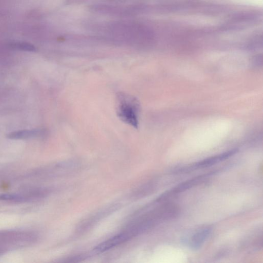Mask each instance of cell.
<instances>
[{
  "label": "cell",
  "instance_id": "obj_8",
  "mask_svg": "<svg viewBox=\"0 0 263 263\" xmlns=\"http://www.w3.org/2000/svg\"><path fill=\"white\" fill-rule=\"evenodd\" d=\"M0 199L5 200L22 201L24 199V198L17 195H6L0 196Z\"/></svg>",
  "mask_w": 263,
  "mask_h": 263
},
{
  "label": "cell",
  "instance_id": "obj_2",
  "mask_svg": "<svg viewBox=\"0 0 263 263\" xmlns=\"http://www.w3.org/2000/svg\"><path fill=\"white\" fill-rule=\"evenodd\" d=\"M238 150L234 149L226 152V153L219 155L206 158L198 162V163L195 164L194 165H192L188 168L181 169V172L185 173V172L189 171L190 170L203 169L211 167L234 156L238 153Z\"/></svg>",
  "mask_w": 263,
  "mask_h": 263
},
{
  "label": "cell",
  "instance_id": "obj_3",
  "mask_svg": "<svg viewBox=\"0 0 263 263\" xmlns=\"http://www.w3.org/2000/svg\"><path fill=\"white\" fill-rule=\"evenodd\" d=\"M208 177V175L198 176L193 179L183 182L181 184L178 185L175 188L170 191L166 192L163 195H161L157 200V203H161L167 200L169 197L181 193L186 191L192 187H194L204 181L205 179Z\"/></svg>",
  "mask_w": 263,
  "mask_h": 263
},
{
  "label": "cell",
  "instance_id": "obj_6",
  "mask_svg": "<svg viewBox=\"0 0 263 263\" xmlns=\"http://www.w3.org/2000/svg\"><path fill=\"white\" fill-rule=\"evenodd\" d=\"M41 134V131L38 130H24L13 132L9 133L7 137L11 139H24L35 137Z\"/></svg>",
  "mask_w": 263,
  "mask_h": 263
},
{
  "label": "cell",
  "instance_id": "obj_1",
  "mask_svg": "<svg viewBox=\"0 0 263 263\" xmlns=\"http://www.w3.org/2000/svg\"><path fill=\"white\" fill-rule=\"evenodd\" d=\"M117 116L124 123L137 128L139 104L138 100L132 96L124 93H119L117 96Z\"/></svg>",
  "mask_w": 263,
  "mask_h": 263
},
{
  "label": "cell",
  "instance_id": "obj_5",
  "mask_svg": "<svg viewBox=\"0 0 263 263\" xmlns=\"http://www.w3.org/2000/svg\"><path fill=\"white\" fill-rule=\"evenodd\" d=\"M132 236L127 230L110 238L95 247L94 250L96 252H103L118 246L129 240Z\"/></svg>",
  "mask_w": 263,
  "mask_h": 263
},
{
  "label": "cell",
  "instance_id": "obj_4",
  "mask_svg": "<svg viewBox=\"0 0 263 263\" xmlns=\"http://www.w3.org/2000/svg\"><path fill=\"white\" fill-rule=\"evenodd\" d=\"M212 229L209 226L201 228L195 232L187 241L189 247L193 250H199L211 235Z\"/></svg>",
  "mask_w": 263,
  "mask_h": 263
},
{
  "label": "cell",
  "instance_id": "obj_7",
  "mask_svg": "<svg viewBox=\"0 0 263 263\" xmlns=\"http://www.w3.org/2000/svg\"><path fill=\"white\" fill-rule=\"evenodd\" d=\"M9 46L12 48L23 51L35 52L36 50V47L34 45L26 42H12L9 44Z\"/></svg>",
  "mask_w": 263,
  "mask_h": 263
}]
</instances>
